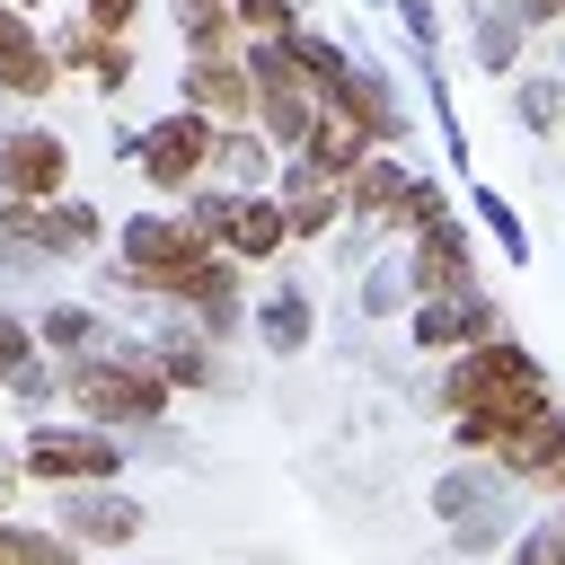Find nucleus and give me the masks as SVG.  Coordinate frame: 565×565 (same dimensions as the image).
I'll list each match as a JSON object with an SVG mask.
<instances>
[{
  "label": "nucleus",
  "instance_id": "obj_1",
  "mask_svg": "<svg viewBox=\"0 0 565 565\" xmlns=\"http://www.w3.org/2000/svg\"><path fill=\"white\" fill-rule=\"evenodd\" d=\"M168 406H177V388H168V371L150 362L141 335H115V344L62 362V415H79V424L150 433V424H168Z\"/></svg>",
  "mask_w": 565,
  "mask_h": 565
},
{
  "label": "nucleus",
  "instance_id": "obj_2",
  "mask_svg": "<svg viewBox=\"0 0 565 565\" xmlns=\"http://www.w3.org/2000/svg\"><path fill=\"white\" fill-rule=\"evenodd\" d=\"M18 459H26V486H44V494H62V486H115V477L132 468L124 433L79 424V415H26Z\"/></svg>",
  "mask_w": 565,
  "mask_h": 565
},
{
  "label": "nucleus",
  "instance_id": "obj_3",
  "mask_svg": "<svg viewBox=\"0 0 565 565\" xmlns=\"http://www.w3.org/2000/svg\"><path fill=\"white\" fill-rule=\"evenodd\" d=\"M212 150H221V124L212 115H194V106H168V115H150V124H132V132H115V159L124 168H141V185L150 194H185V185H203L212 177Z\"/></svg>",
  "mask_w": 565,
  "mask_h": 565
},
{
  "label": "nucleus",
  "instance_id": "obj_4",
  "mask_svg": "<svg viewBox=\"0 0 565 565\" xmlns=\"http://www.w3.org/2000/svg\"><path fill=\"white\" fill-rule=\"evenodd\" d=\"M115 256L132 265V291L159 300L194 256H212V238H203L185 212H124V221H115Z\"/></svg>",
  "mask_w": 565,
  "mask_h": 565
},
{
  "label": "nucleus",
  "instance_id": "obj_5",
  "mask_svg": "<svg viewBox=\"0 0 565 565\" xmlns=\"http://www.w3.org/2000/svg\"><path fill=\"white\" fill-rule=\"evenodd\" d=\"M530 380H547V362L503 327V335H486V344H468V353H441V380H433V397H441V415H459V406H486V397H503V388H530Z\"/></svg>",
  "mask_w": 565,
  "mask_h": 565
},
{
  "label": "nucleus",
  "instance_id": "obj_6",
  "mask_svg": "<svg viewBox=\"0 0 565 565\" xmlns=\"http://www.w3.org/2000/svg\"><path fill=\"white\" fill-rule=\"evenodd\" d=\"M53 530H62L71 547H88V556H124V547H141L150 503L124 494V477H115V486H62V494H53Z\"/></svg>",
  "mask_w": 565,
  "mask_h": 565
},
{
  "label": "nucleus",
  "instance_id": "obj_7",
  "mask_svg": "<svg viewBox=\"0 0 565 565\" xmlns=\"http://www.w3.org/2000/svg\"><path fill=\"white\" fill-rule=\"evenodd\" d=\"M9 238L35 256V265H71V256H97L115 238V221L88 203V194H53V203H18Z\"/></svg>",
  "mask_w": 565,
  "mask_h": 565
},
{
  "label": "nucleus",
  "instance_id": "obj_8",
  "mask_svg": "<svg viewBox=\"0 0 565 565\" xmlns=\"http://www.w3.org/2000/svg\"><path fill=\"white\" fill-rule=\"evenodd\" d=\"M159 309H185L212 344H230V335L247 327V265H238V256H221V247H212V256H194V265L159 291Z\"/></svg>",
  "mask_w": 565,
  "mask_h": 565
},
{
  "label": "nucleus",
  "instance_id": "obj_9",
  "mask_svg": "<svg viewBox=\"0 0 565 565\" xmlns=\"http://www.w3.org/2000/svg\"><path fill=\"white\" fill-rule=\"evenodd\" d=\"M503 327H512V318H503V300H494L486 282L433 291V300L406 309V344H415V353H468V344H486V335H503Z\"/></svg>",
  "mask_w": 565,
  "mask_h": 565
},
{
  "label": "nucleus",
  "instance_id": "obj_10",
  "mask_svg": "<svg viewBox=\"0 0 565 565\" xmlns=\"http://www.w3.org/2000/svg\"><path fill=\"white\" fill-rule=\"evenodd\" d=\"M406 282H415V300H433V291H468V282H477V221H468V212L424 221V230L406 238ZM415 300H406V309H415Z\"/></svg>",
  "mask_w": 565,
  "mask_h": 565
},
{
  "label": "nucleus",
  "instance_id": "obj_11",
  "mask_svg": "<svg viewBox=\"0 0 565 565\" xmlns=\"http://www.w3.org/2000/svg\"><path fill=\"white\" fill-rule=\"evenodd\" d=\"M0 194H18V203L71 194V141L53 124H9L0 132Z\"/></svg>",
  "mask_w": 565,
  "mask_h": 565
},
{
  "label": "nucleus",
  "instance_id": "obj_12",
  "mask_svg": "<svg viewBox=\"0 0 565 565\" xmlns=\"http://www.w3.org/2000/svg\"><path fill=\"white\" fill-rule=\"evenodd\" d=\"M53 62H62V79L79 71L97 97H124V88H132V71H141V35H97V26L71 9V18L53 26Z\"/></svg>",
  "mask_w": 565,
  "mask_h": 565
},
{
  "label": "nucleus",
  "instance_id": "obj_13",
  "mask_svg": "<svg viewBox=\"0 0 565 565\" xmlns=\"http://www.w3.org/2000/svg\"><path fill=\"white\" fill-rule=\"evenodd\" d=\"M141 344H150V362L168 371V388H177V397L230 388V362H221V344H212V335H203V327H194L185 309H168V318H159V327H150Z\"/></svg>",
  "mask_w": 565,
  "mask_h": 565
},
{
  "label": "nucleus",
  "instance_id": "obj_14",
  "mask_svg": "<svg viewBox=\"0 0 565 565\" xmlns=\"http://www.w3.org/2000/svg\"><path fill=\"white\" fill-rule=\"evenodd\" d=\"M556 406V380H530V388H503V397H486V406H459L450 415V450L459 459H494L530 415H547Z\"/></svg>",
  "mask_w": 565,
  "mask_h": 565
},
{
  "label": "nucleus",
  "instance_id": "obj_15",
  "mask_svg": "<svg viewBox=\"0 0 565 565\" xmlns=\"http://www.w3.org/2000/svg\"><path fill=\"white\" fill-rule=\"evenodd\" d=\"M177 106H194L212 124H247L256 115V79H247L238 53H185L177 62Z\"/></svg>",
  "mask_w": 565,
  "mask_h": 565
},
{
  "label": "nucleus",
  "instance_id": "obj_16",
  "mask_svg": "<svg viewBox=\"0 0 565 565\" xmlns=\"http://www.w3.org/2000/svg\"><path fill=\"white\" fill-rule=\"evenodd\" d=\"M62 88V62H53V35L18 9V0H0V97H53Z\"/></svg>",
  "mask_w": 565,
  "mask_h": 565
},
{
  "label": "nucleus",
  "instance_id": "obj_17",
  "mask_svg": "<svg viewBox=\"0 0 565 565\" xmlns=\"http://www.w3.org/2000/svg\"><path fill=\"white\" fill-rule=\"evenodd\" d=\"M247 335L274 353V362H291V353H309L318 344V300H309V282H265L256 300H247Z\"/></svg>",
  "mask_w": 565,
  "mask_h": 565
},
{
  "label": "nucleus",
  "instance_id": "obj_18",
  "mask_svg": "<svg viewBox=\"0 0 565 565\" xmlns=\"http://www.w3.org/2000/svg\"><path fill=\"white\" fill-rule=\"evenodd\" d=\"M212 247H221V256H238V265H274V256L291 247V230H282V194H274V185L230 194V212H221Z\"/></svg>",
  "mask_w": 565,
  "mask_h": 565
},
{
  "label": "nucleus",
  "instance_id": "obj_19",
  "mask_svg": "<svg viewBox=\"0 0 565 565\" xmlns=\"http://www.w3.org/2000/svg\"><path fill=\"white\" fill-rule=\"evenodd\" d=\"M406 185H415V159H406V150H371V159L344 177V221H353V230H388V212L406 203Z\"/></svg>",
  "mask_w": 565,
  "mask_h": 565
},
{
  "label": "nucleus",
  "instance_id": "obj_20",
  "mask_svg": "<svg viewBox=\"0 0 565 565\" xmlns=\"http://www.w3.org/2000/svg\"><path fill=\"white\" fill-rule=\"evenodd\" d=\"M468 53L486 79H521V53H530V26L512 0H468Z\"/></svg>",
  "mask_w": 565,
  "mask_h": 565
},
{
  "label": "nucleus",
  "instance_id": "obj_21",
  "mask_svg": "<svg viewBox=\"0 0 565 565\" xmlns=\"http://www.w3.org/2000/svg\"><path fill=\"white\" fill-rule=\"evenodd\" d=\"M415 79H424V115H433V132H441V168H450V177H477V141H468V124H459V97H450L441 53H415Z\"/></svg>",
  "mask_w": 565,
  "mask_h": 565
},
{
  "label": "nucleus",
  "instance_id": "obj_22",
  "mask_svg": "<svg viewBox=\"0 0 565 565\" xmlns=\"http://www.w3.org/2000/svg\"><path fill=\"white\" fill-rule=\"evenodd\" d=\"M35 344H44L53 362H79V353L115 344V327H106L97 300H44V309H35Z\"/></svg>",
  "mask_w": 565,
  "mask_h": 565
},
{
  "label": "nucleus",
  "instance_id": "obj_23",
  "mask_svg": "<svg viewBox=\"0 0 565 565\" xmlns=\"http://www.w3.org/2000/svg\"><path fill=\"white\" fill-rule=\"evenodd\" d=\"M468 221H477V230H486V238H494V256H503V265H512V274H521V265H530V221H521V212H512V194H503V185H494V177H468Z\"/></svg>",
  "mask_w": 565,
  "mask_h": 565
},
{
  "label": "nucleus",
  "instance_id": "obj_24",
  "mask_svg": "<svg viewBox=\"0 0 565 565\" xmlns=\"http://www.w3.org/2000/svg\"><path fill=\"white\" fill-rule=\"evenodd\" d=\"M274 141L256 132V124H221V150H212V177L221 185H238V194H256V185H274Z\"/></svg>",
  "mask_w": 565,
  "mask_h": 565
},
{
  "label": "nucleus",
  "instance_id": "obj_25",
  "mask_svg": "<svg viewBox=\"0 0 565 565\" xmlns=\"http://www.w3.org/2000/svg\"><path fill=\"white\" fill-rule=\"evenodd\" d=\"M503 486H512V477H503L494 459H459V468H441V477H433V494H424V512H433V521L450 530L459 512H477V503H486V494H503Z\"/></svg>",
  "mask_w": 565,
  "mask_h": 565
},
{
  "label": "nucleus",
  "instance_id": "obj_26",
  "mask_svg": "<svg viewBox=\"0 0 565 565\" xmlns=\"http://www.w3.org/2000/svg\"><path fill=\"white\" fill-rule=\"evenodd\" d=\"M556 450H565V397H556L547 415H530V424H521V433H512V441L494 450V468H503L512 486H530V477H539V468H547Z\"/></svg>",
  "mask_w": 565,
  "mask_h": 565
},
{
  "label": "nucleus",
  "instance_id": "obj_27",
  "mask_svg": "<svg viewBox=\"0 0 565 565\" xmlns=\"http://www.w3.org/2000/svg\"><path fill=\"white\" fill-rule=\"evenodd\" d=\"M512 530H521V486H503V494H486L477 512H459V521H450V547H459V556H486V547H503Z\"/></svg>",
  "mask_w": 565,
  "mask_h": 565
},
{
  "label": "nucleus",
  "instance_id": "obj_28",
  "mask_svg": "<svg viewBox=\"0 0 565 565\" xmlns=\"http://www.w3.org/2000/svg\"><path fill=\"white\" fill-rule=\"evenodd\" d=\"M0 565H88V547H71L53 521H9L0 512Z\"/></svg>",
  "mask_w": 565,
  "mask_h": 565
},
{
  "label": "nucleus",
  "instance_id": "obj_29",
  "mask_svg": "<svg viewBox=\"0 0 565 565\" xmlns=\"http://www.w3.org/2000/svg\"><path fill=\"white\" fill-rule=\"evenodd\" d=\"M300 159H309L318 177H335V185H344V177H353V168L371 159V141H362V132H353L344 115H318V124H309V141H300Z\"/></svg>",
  "mask_w": 565,
  "mask_h": 565
},
{
  "label": "nucleus",
  "instance_id": "obj_30",
  "mask_svg": "<svg viewBox=\"0 0 565 565\" xmlns=\"http://www.w3.org/2000/svg\"><path fill=\"white\" fill-rule=\"evenodd\" d=\"M406 300H415V282H406V247H397V256H371L362 282H353V318H406Z\"/></svg>",
  "mask_w": 565,
  "mask_h": 565
},
{
  "label": "nucleus",
  "instance_id": "obj_31",
  "mask_svg": "<svg viewBox=\"0 0 565 565\" xmlns=\"http://www.w3.org/2000/svg\"><path fill=\"white\" fill-rule=\"evenodd\" d=\"M512 88V115H521V132H565V71H521V79H503Z\"/></svg>",
  "mask_w": 565,
  "mask_h": 565
},
{
  "label": "nucleus",
  "instance_id": "obj_32",
  "mask_svg": "<svg viewBox=\"0 0 565 565\" xmlns=\"http://www.w3.org/2000/svg\"><path fill=\"white\" fill-rule=\"evenodd\" d=\"M494 565H565V512L547 503L539 521H521V530L503 539V556H494Z\"/></svg>",
  "mask_w": 565,
  "mask_h": 565
},
{
  "label": "nucleus",
  "instance_id": "obj_33",
  "mask_svg": "<svg viewBox=\"0 0 565 565\" xmlns=\"http://www.w3.org/2000/svg\"><path fill=\"white\" fill-rule=\"evenodd\" d=\"M441 212H459V203H450V185H441L433 168H415V185H406V203L388 212V238H415V230H424V221H441Z\"/></svg>",
  "mask_w": 565,
  "mask_h": 565
},
{
  "label": "nucleus",
  "instance_id": "obj_34",
  "mask_svg": "<svg viewBox=\"0 0 565 565\" xmlns=\"http://www.w3.org/2000/svg\"><path fill=\"white\" fill-rule=\"evenodd\" d=\"M238 35H300L309 26V0H230Z\"/></svg>",
  "mask_w": 565,
  "mask_h": 565
},
{
  "label": "nucleus",
  "instance_id": "obj_35",
  "mask_svg": "<svg viewBox=\"0 0 565 565\" xmlns=\"http://www.w3.org/2000/svg\"><path fill=\"white\" fill-rule=\"evenodd\" d=\"M0 397H18L26 415H44V406H62V362H53V353H35V362H26V371H18V380H9Z\"/></svg>",
  "mask_w": 565,
  "mask_h": 565
},
{
  "label": "nucleus",
  "instance_id": "obj_36",
  "mask_svg": "<svg viewBox=\"0 0 565 565\" xmlns=\"http://www.w3.org/2000/svg\"><path fill=\"white\" fill-rule=\"evenodd\" d=\"M35 353H44V344H35V318H26V309H0V388H9Z\"/></svg>",
  "mask_w": 565,
  "mask_h": 565
},
{
  "label": "nucleus",
  "instance_id": "obj_37",
  "mask_svg": "<svg viewBox=\"0 0 565 565\" xmlns=\"http://www.w3.org/2000/svg\"><path fill=\"white\" fill-rule=\"evenodd\" d=\"M388 18L406 26V53H441V0H388Z\"/></svg>",
  "mask_w": 565,
  "mask_h": 565
},
{
  "label": "nucleus",
  "instance_id": "obj_38",
  "mask_svg": "<svg viewBox=\"0 0 565 565\" xmlns=\"http://www.w3.org/2000/svg\"><path fill=\"white\" fill-rule=\"evenodd\" d=\"M97 35H141V18H150V0H71Z\"/></svg>",
  "mask_w": 565,
  "mask_h": 565
},
{
  "label": "nucleus",
  "instance_id": "obj_39",
  "mask_svg": "<svg viewBox=\"0 0 565 565\" xmlns=\"http://www.w3.org/2000/svg\"><path fill=\"white\" fill-rule=\"evenodd\" d=\"M26 494V459H18V441H0V512Z\"/></svg>",
  "mask_w": 565,
  "mask_h": 565
},
{
  "label": "nucleus",
  "instance_id": "obj_40",
  "mask_svg": "<svg viewBox=\"0 0 565 565\" xmlns=\"http://www.w3.org/2000/svg\"><path fill=\"white\" fill-rule=\"evenodd\" d=\"M521 494H547V503H565V450H556V459H547V468H539Z\"/></svg>",
  "mask_w": 565,
  "mask_h": 565
},
{
  "label": "nucleus",
  "instance_id": "obj_41",
  "mask_svg": "<svg viewBox=\"0 0 565 565\" xmlns=\"http://www.w3.org/2000/svg\"><path fill=\"white\" fill-rule=\"evenodd\" d=\"M18 9H26V18H35V9H44V0H18Z\"/></svg>",
  "mask_w": 565,
  "mask_h": 565
},
{
  "label": "nucleus",
  "instance_id": "obj_42",
  "mask_svg": "<svg viewBox=\"0 0 565 565\" xmlns=\"http://www.w3.org/2000/svg\"><path fill=\"white\" fill-rule=\"evenodd\" d=\"M371 9H388V0H371Z\"/></svg>",
  "mask_w": 565,
  "mask_h": 565
},
{
  "label": "nucleus",
  "instance_id": "obj_43",
  "mask_svg": "<svg viewBox=\"0 0 565 565\" xmlns=\"http://www.w3.org/2000/svg\"><path fill=\"white\" fill-rule=\"evenodd\" d=\"M556 512H565V503H556Z\"/></svg>",
  "mask_w": 565,
  "mask_h": 565
}]
</instances>
